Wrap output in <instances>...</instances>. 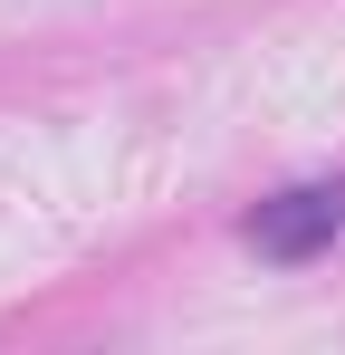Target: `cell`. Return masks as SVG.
Wrapping results in <instances>:
<instances>
[{
	"label": "cell",
	"mask_w": 345,
	"mask_h": 355,
	"mask_svg": "<svg viewBox=\"0 0 345 355\" xmlns=\"http://www.w3.org/2000/svg\"><path fill=\"white\" fill-rule=\"evenodd\" d=\"M336 231H345V173L336 182H297V192L249 211V250L259 259H317Z\"/></svg>",
	"instance_id": "6da1fadb"
}]
</instances>
